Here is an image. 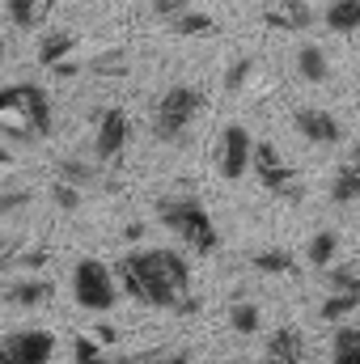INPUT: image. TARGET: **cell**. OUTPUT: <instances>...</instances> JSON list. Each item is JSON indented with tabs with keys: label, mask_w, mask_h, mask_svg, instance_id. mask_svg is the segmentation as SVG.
<instances>
[{
	"label": "cell",
	"mask_w": 360,
	"mask_h": 364,
	"mask_svg": "<svg viewBox=\"0 0 360 364\" xmlns=\"http://www.w3.org/2000/svg\"><path fill=\"white\" fill-rule=\"evenodd\" d=\"M115 279H119L123 296H132L136 305L166 309V314H195L199 309V301L191 292V263L179 250H166V246L132 250L115 263Z\"/></svg>",
	"instance_id": "cell-1"
},
{
	"label": "cell",
	"mask_w": 360,
	"mask_h": 364,
	"mask_svg": "<svg viewBox=\"0 0 360 364\" xmlns=\"http://www.w3.org/2000/svg\"><path fill=\"white\" fill-rule=\"evenodd\" d=\"M0 123L13 140H43L55 127V110L43 85L34 81H17V85H0Z\"/></svg>",
	"instance_id": "cell-2"
},
{
	"label": "cell",
	"mask_w": 360,
	"mask_h": 364,
	"mask_svg": "<svg viewBox=\"0 0 360 364\" xmlns=\"http://www.w3.org/2000/svg\"><path fill=\"white\" fill-rule=\"evenodd\" d=\"M157 220L179 237L182 246H191L195 255H212L221 246V233H216L208 208L195 195H166V199H157Z\"/></svg>",
	"instance_id": "cell-3"
},
{
	"label": "cell",
	"mask_w": 360,
	"mask_h": 364,
	"mask_svg": "<svg viewBox=\"0 0 360 364\" xmlns=\"http://www.w3.org/2000/svg\"><path fill=\"white\" fill-rule=\"evenodd\" d=\"M199 110H203V93L195 85H170L153 110V136L162 144H179L191 132V123L199 119Z\"/></svg>",
	"instance_id": "cell-4"
},
{
	"label": "cell",
	"mask_w": 360,
	"mask_h": 364,
	"mask_svg": "<svg viewBox=\"0 0 360 364\" xmlns=\"http://www.w3.org/2000/svg\"><path fill=\"white\" fill-rule=\"evenodd\" d=\"M73 296H77V305L90 309V314L115 309V301H119L115 267H106L102 259H81V263L73 267Z\"/></svg>",
	"instance_id": "cell-5"
},
{
	"label": "cell",
	"mask_w": 360,
	"mask_h": 364,
	"mask_svg": "<svg viewBox=\"0 0 360 364\" xmlns=\"http://www.w3.org/2000/svg\"><path fill=\"white\" fill-rule=\"evenodd\" d=\"M250 170L259 174L263 191H268V195H275V199H284V203H301V199H305V182L292 174V166L280 157V149H275L271 140H259V144H255Z\"/></svg>",
	"instance_id": "cell-6"
},
{
	"label": "cell",
	"mask_w": 360,
	"mask_h": 364,
	"mask_svg": "<svg viewBox=\"0 0 360 364\" xmlns=\"http://www.w3.org/2000/svg\"><path fill=\"white\" fill-rule=\"evenodd\" d=\"M55 356V335L51 331H9L0 339V364H51Z\"/></svg>",
	"instance_id": "cell-7"
},
{
	"label": "cell",
	"mask_w": 360,
	"mask_h": 364,
	"mask_svg": "<svg viewBox=\"0 0 360 364\" xmlns=\"http://www.w3.org/2000/svg\"><path fill=\"white\" fill-rule=\"evenodd\" d=\"M250 157H255V140L242 123H229L216 140V174L229 182H238L250 170Z\"/></svg>",
	"instance_id": "cell-8"
},
{
	"label": "cell",
	"mask_w": 360,
	"mask_h": 364,
	"mask_svg": "<svg viewBox=\"0 0 360 364\" xmlns=\"http://www.w3.org/2000/svg\"><path fill=\"white\" fill-rule=\"evenodd\" d=\"M127 140H132V119H127V110H119V106L97 110V123H93V157H97V161H115V157L127 149Z\"/></svg>",
	"instance_id": "cell-9"
},
{
	"label": "cell",
	"mask_w": 360,
	"mask_h": 364,
	"mask_svg": "<svg viewBox=\"0 0 360 364\" xmlns=\"http://www.w3.org/2000/svg\"><path fill=\"white\" fill-rule=\"evenodd\" d=\"M292 127H297L309 144H322V149H331V144L344 140L339 119H335L331 110H322V106H305V110H297V114H292Z\"/></svg>",
	"instance_id": "cell-10"
},
{
	"label": "cell",
	"mask_w": 360,
	"mask_h": 364,
	"mask_svg": "<svg viewBox=\"0 0 360 364\" xmlns=\"http://www.w3.org/2000/svg\"><path fill=\"white\" fill-rule=\"evenodd\" d=\"M0 296L13 309H38V305H47L55 296V284L51 279H38V275H21V279H9Z\"/></svg>",
	"instance_id": "cell-11"
},
{
	"label": "cell",
	"mask_w": 360,
	"mask_h": 364,
	"mask_svg": "<svg viewBox=\"0 0 360 364\" xmlns=\"http://www.w3.org/2000/svg\"><path fill=\"white\" fill-rule=\"evenodd\" d=\"M271 30H309L314 26V9L305 0H275L268 9Z\"/></svg>",
	"instance_id": "cell-12"
},
{
	"label": "cell",
	"mask_w": 360,
	"mask_h": 364,
	"mask_svg": "<svg viewBox=\"0 0 360 364\" xmlns=\"http://www.w3.org/2000/svg\"><path fill=\"white\" fill-rule=\"evenodd\" d=\"M51 259V250L47 246H38V242H17V246H9V250H0V272H21V267H43Z\"/></svg>",
	"instance_id": "cell-13"
},
{
	"label": "cell",
	"mask_w": 360,
	"mask_h": 364,
	"mask_svg": "<svg viewBox=\"0 0 360 364\" xmlns=\"http://www.w3.org/2000/svg\"><path fill=\"white\" fill-rule=\"evenodd\" d=\"M268 356H280L288 364H301L305 360V335L297 326H280L275 335H268Z\"/></svg>",
	"instance_id": "cell-14"
},
{
	"label": "cell",
	"mask_w": 360,
	"mask_h": 364,
	"mask_svg": "<svg viewBox=\"0 0 360 364\" xmlns=\"http://www.w3.org/2000/svg\"><path fill=\"white\" fill-rule=\"evenodd\" d=\"M73 47H77V34H68V30H51V34L38 43V64H43V68H60V64H68Z\"/></svg>",
	"instance_id": "cell-15"
},
{
	"label": "cell",
	"mask_w": 360,
	"mask_h": 364,
	"mask_svg": "<svg viewBox=\"0 0 360 364\" xmlns=\"http://www.w3.org/2000/svg\"><path fill=\"white\" fill-rule=\"evenodd\" d=\"M327 296H348V301L360 305V267L331 263V267H327Z\"/></svg>",
	"instance_id": "cell-16"
},
{
	"label": "cell",
	"mask_w": 360,
	"mask_h": 364,
	"mask_svg": "<svg viewBox=\"0 0 360 364\" xmlns=\"http://www.w3.org/2000/svg\"><path fill=\"white\" fill-rule=\"evenodd\" d=\"M51 4H55V0H9L4 9H9V21H13L17 30H34V26L47 21Z\"/></svg>",
	"instance_id": "cell-17"
},
{
	"label": "cell",
	"mask_w": 360,
	"mask_h": 364,
	"mask_svg": "<svg viewBox=\"0 0 360 364\" xmlns=\"http://www.w3.org/2000/svg\"><path fill=\"white\" fill-rule=\"evenodd\" d=\"M297 73H301V81H309V85L331 81V60H327V51H322V47H301V51H297Z\"/></svg>",
	"instance_id": "cell-18"
},
{
	"label": "cell",
	"mask_w": 360,
	"mask_h": 364,
	"mask_svg": "<svg viewBox=\"0 0 360 364\" xmlns=\"http://www.w3.org/2000/svg\"><path fill=\"white\" fill-rule=\"evenodd\" d=\"M115 364H191V348H149V352H123Z\"/></svg>",
	"instance_id": "cell-19"
},
{
	"label": "cell",
	"mask_w": 360,
	"mask_h": 364,
	"mask_svg": "<svg viewBox=\"0 0 360 364\" xmlns=\"http://www.w3.org/2000/svg\"><path fill=\"white\" fill-rule=\"evenodd\" d=\"M327 26L335 34H356L360 30V0H331L327 4Z\"/></svg>",
	"instance_id": "cell-20"
},
{
	"label": "cell",
	"mask_w": 360,
	"mask_h": 364,
	"mask_svg": "<svg viewBox=\"0 0 360 364\" xmlns=\"http://www.w3.org/2000/svg\"><path fill=\"white\" fill-rule=\"evenodd\" d=\"M331 364H360V331L356 326H339L331 335Z\"/></svg>",
	"instance_id": "cell-21"
},
{
	"label": "cell",
	"mask_w": 360,
	"mask_h": 364,
	"mask_svg": "<svg viewBox=\"0 0 360 364\" xmlns=\"http://www.w3.org/2000/svg\"><path fill=\"white\" fill-rule=\"evenodd\" d=\"M229 326H233V335H259V326H263L259 305L255 301H233L229 305Z\"/></svg>",
	"instance_id": "cell-22"
},
{
	"label": "cell",
	"mask_w": 360,
	"mask_h": 364,
	"mask_svg": "<svg viewBox=\"0 0 360 364\" xmlns=\"http://www.w3.org/2000/svg\"><path fill=\"white\" fill-rule=\"evenodd\" d=\"M305 255H309V263H314V267H322V272H327V267L335 263V255H339V233H331V229L314 233V242H309V250H305Z\"/></svg>",
	"instance_id": "cell-23"
},
{
	"label": "cell",
	"mask_w": 360,
	"mask_h": 364,
	"mask_svg": "<svg viewBox=\"0 0 360 364\" xmlns=\"http://www.w3.org/2000/svg\"><path fill=\"white\" fill-rule=\"evenodd\" d=\"M331 199L335 203H356L360 199V170L348 161V166H339V174L331 182Z\"/></svg>",
	"instance_id": "cell-24"
},
{
	"label": "cell",
	"mask_w": 360,
	"mask_h": 364,
	"mask_svg": "<svg viewBox=\"0 0 360 364\" xmlns=\"http://www.w3.org/2000/svg\"><path fill=\"white\" fill-rule=\"evenodd\" d=\"M250 267L263 275H288L292 272V255L288 250H259L255 259H250Z\"/></svg>",
	"instance_id": "cell-25"
},
{
	"label": "cell",
	"mask_w": 360,
	"mask_h": 364,
	"mask_svg": "<svg viewBox=\"0 0 360 364\" xmlns=\"http://www.w3.org/2000/svg\"><path fill=\"white\" fill-rule=\"evenodd\" d=\"M73 360L77 364H106V343L102 339H90V335H77V343H73Z\"/></svg>",
	"instance_id": "cell-26"
},
{
	"label": "cell",
	"mask_w": 360,
	"mask_h": 364,
	"mask_svg": "<svg viewBox=\"0 0 360 364\" xmlns=\"http://www.w3.org/2000/svg\"><path fill=\"white\" fill-rule=\"evenodd\" d=\"M55 178H64V182H73V186H81V191H85V186L97 182V170L85 166V161H77V157H68V161L60 166V174H55Z\"/></svg>",
	"instance_id": "cell-27"
},
{
	"label": "cell",
	"mask_w": 360,
	"mask_h": 364,
	"mask_svg": "<svg viewBox=\"0 0 360 364\" xmlns=\"http://www.w3.org/2000/svg\"><path fill=\"white\" fill-rule=\"evenodd\" d=\"M170 26H174V34H208V30H212V17H208V13L186 9V13H182V17H174Z\"/></svg>",
	"instance_id": "cell-28"
},
{
	"label": "cell",
	"mask_w": 360,
	"mask_h": 364,
	"mask_svg": "<svg viewBox=\"0 0 360 364\" xmlns=\"http://www.w3.org/2000/svg\"><path fill=\"white\" fill-rule=\"evenodd\" d=\"M81 195H85V191H81V186H73V182H64V178L51 182V199H55L64 212H77V208H81Z\"/></svg>",
	"instance_id": "cell-29"
},
{
	"label": "cell",
	"mask_w": 360,
	"mask_h": 364,
	"mask_svg": "<svg viewBox=\"0 0 360 364\" xmlns=\"http://www.w3.org/2000/svg\"><path fill=\"white\" fill-rule=\"evenodd\" d=\"M30 199H34L30 191H4L0 195V220L13 216V212H21V208H30Z\"/></svg>",
	"instance_id": "cell-30"
},
{
	"label": "cell",
	"mask_w": 360,
	"mask_h": 364,
	"mask_svg": "<svg viewBox=\"0 0 360 364\" xmlns=\"http://www.w3.org/2000/svg\"><path fill=\"white\" fill-rule=\"evenodd\" d=\"M250 73H255V60H238V64L229 68V77H225V90H242Z\"/></svg>",
	"instance_id": "cell-31"
},
{
	"label": "cell",
	"mask_w": 360,
	"mask_h": 364,
	"mask_svg": "<svg viewBox=\"0 0 360 364\" xmlns=\"http://www.w3.org/2000/svg\"><path fill=\"white\" fill-rule=\"evenodd\" d=\"M186 9H191V0H153V13H157V17H166V21L182 17Z\"/></svg>",
	"instance_id": "cell-32"
},
{
	"label": "cell",
	"mask_w": 360,
	"mask_h": 364,
	"mask_svg": "<svg viewBox=\"0 0 360 364\" xmlns=\"http://www.w3.org/2000/svg\"><path fill=\"white\" fill-rule=\"evenodd\" d=\"M93 73H127V60L123 55H106V60L93 64Z\"/></svg>",
	"instance_id": "cell-33"
},
{
	"label": "cell",
	"mask_w": 360,
	"mask_h": 364,
	"mask_svg": "<svg viewBox=\"0 0 360 364\" xmlns=\"http://www.w3.org/2000/svg\"><path fill=\"white\" fill-rule=\"evenodd\" d=\"M348 161H352V166H356V170H360V140H356V144H352V157H348Z\"/></svg>",
	"instance_id": "cell-34"
},
{
	"label": "cell",
	"mask_w": 360,
	"mask_h": 364,
	"mask_svg": "<svg viewBox=\"0 0 360 364\" xmlns=\"http://www.w3.org/2000/svg\"><path fill=\"white\" fill-rule=\"evenodd\" d=\"M259 364H288V360H280V356H268V352H263V360Z\"/></svg>",
	"instance_id": "cell-35"
},
{
	"label": "cell",
	"mask_w": 360,
	"mask_h": 364,
	"mask_svg": "<svg viewBox=\"0 0 360 364\" xmlns=\"http://www.w3.org/2000/svg\"><path fill=\"white\" fill-rule=\"evenodd\" d=\"M9 161H13V153H9V149H0V166H9Z\"/></svg>",
	"instance_id": "cell-36"
},
{
	"label": "cell",
	"mask_w": 360,
	"mask_h": 364,
	"mask_svg": "<svg viewBox=\"0 0 360 364\" xmlns=\"http://www.w3.org/2000/svg\"><path fill=\"white\" fill-rule=\"evenodd\" d=\"M0 64H4V38H0Z\"/></svg>",
	"instance_id": "cell-37"
}]
</instances>
